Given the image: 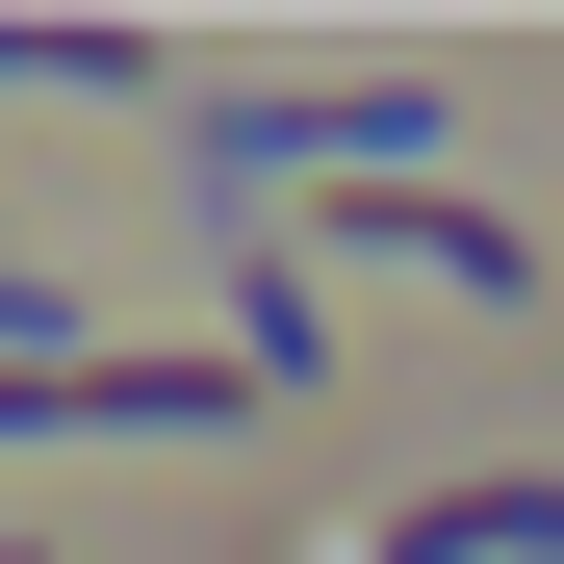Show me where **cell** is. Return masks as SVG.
I'll return each mask as SVG.
<instances>
[{
	"label": "cell",
	"instance_id": "4",
	"mask_svg": "<svg viewBox=\"0 0 564 564\" xmlns=\"http://www.w3.org/2000/svg\"><path fill=\"white\" fill-rule=\"evenodd\" d=\"M154 77H180L154 26H0V104H154Z\"/></svg>",
	"mask_w": 564,
	"mask_h": 564
},
{
	"label": "cell",
	"instance_id": "2",
	"mask_svg": "<svg viewBox=\"0 0 564 564\" xmlns=\"http://www.w3.org/2000/svg\"><path fill=\"white\" fill-rule=\"evenodd\" d=\"M308 257H411V282H462V308H513V282H539V231L462 206V180H308Z\"/></svg>",
	"mask_w": 564,
	"mask_h": 564
},
{
	"label": "cell",
	"instance_id": "3",
	"mask_svg": "<svg viewBox=\"0 0 564 564\" xmlns=\"http://www.w3.org/2000/svg\"><path fill=\"white\" fill-rule=\"evenodd\" d=\"M359 564H564V462H488V488H411Z\"/></svg>",
	"mask_w": 564,
	"mask_h": 564
},
{
	"label": "cell",
	"instance_id": "1",
	"mask_svg": "<svg viewBox=\"0 0 564 564\" xmlns=\"http://www.w3.org/2000/svg\"><path fill=\"white\" fill-rule=\"evenodd\" d=\"M257 386L231 359H129V334H77V359H0V436H231Z\"/></svg>",
	"mask_w": 564,
	"mask_h": 564
}]
</instances>
